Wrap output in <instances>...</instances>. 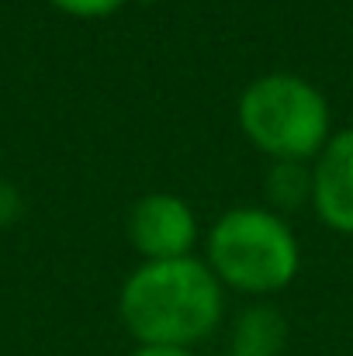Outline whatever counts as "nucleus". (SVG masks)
I'll return each mask as SVG.
<instances>
[{
  "label": "nucleus",
  "instance_id": "f257e3e1",
  "mask_svg": "<svg viewBox=\"0 0 353 356\" xmlns=\"http://www.w3.org/2000/svg\"><path fill=\"white\" fill-rule=\"evenodd\" d=\"M226 287L198 256L142 263L118 291V315L139 346L205 343L222 322Z\"/></svg>",
  "mask_w": 353,
  "mask_h": 356
},
{
  "label": "nucleus",
  "instance_id": "f03ea898",
  "mask_svg": "<svg viewBox=\"0 0 353 356\" xmlns=\"http://www.w3.org/2000/svg\"><path fill=\"white\" fill-rule=\"evenodd\" d=\"M239 128L274 163H308L333 138V115L315 83L295 73H267L242 90Z\"/></svg>",
  "mask_w": 353,
  "mask_h": 356
},
{
  "label": "nucleus",
  "instance_id": "7ed1b4c3",
  "mask_svg": "<svg viewBox=\"0 0 353 356\" xmlns=\"http://www.w3.org/2000/svg\"><path fill=\"white\" fill-rule=\"evenodd\" d=\"M212 273L222 287L263 298L284 291L301 266V245L291 225L270 208H233L208 232Z\"/></svg>",
  "mask_w": 353,
  "mask_h": 356
},
{
  "label": "nucleus",
  "instance_id": "20e7f679",
  "mask_svg": "<svg viewBox=\"0 0 353 356\" xmlns=\"http://www.w3.org/2000/svg\"><path fill=\"white\" fill-rule=\"evenodd\" d=\"M128 242L142 256V263L184 259L198 242V218L180 194H142L128 211Z\"/></svg>",
  "mask_w": 353,
  "mask_h": 356
},
{
  "label": "nucleus",
  "instance_id": "39448f33",
  "mask_svg": "<svg viewBox=\"0 0 353 356\" xmlns=\"http://www.w3.org/2000/svg\"><path fill=\"white\" fill-rule=\"evenodd\" d=\"M312 208L326 229L353 236V128L336 131L315 156Z\"/></svg>",
  "mask_w": 353,
  "mask_h": 356
},
{
  "label": "nucleus",
  "instance_id": "423d86ee",
  "mask_svg": "<svg viewBox=\"0 0 353 356\" xmlns=\"http://www.w3.org/2000/svg\"><path fill=\"white\" fill-rule=\"evenodd\" d=\"M288 343V322L270 305H249L233 325V350L246 356H277Z\"/></svg>",
  "mask_w": 353,
  "mask_h": 356
},
{
  "label": "nucleus",
  "instance_id": "0eeeda50",
  "mask_svg": "<svg viewBox=\"0 0 353 356\" xmlns=\"http://www.w3.org/2000/svg\"><path fill=\"white\" fill-rule=\"evenodd\" d=\"M263 194L270 211H298L312 204V170L305 163H274L263 177Z\"/></svg>",
  "mask_w": 353,
  "mask_h": 356
},
{
  "label": "nucleus",
  "instance_id": "6e6552de",
  "mask_svg": "<svg viewBox=\"0 0 353 356\" xmlns=\"http://www.w3.org/2000/svg\"><path fill=\"white\" fill-rule=\"evenodd\" d=\"M45 3H52L56 10H63V14H70V17L94 21V17H108V14L121 10L128 0H45Z\"/></svg>",
  "mask_w": 353,
  "mask_h": 356
},
{
  "label": "nucleus",
  "instance_id": "1a4fd4ad",
  "mask_svg": "<svg viewBox=\"0 0 353 356\" xmlns=\"http://www.w3.org/2000/svg\"><path fill=\"white\" fill-rule=\"evenodd\" d=\"M17 215H21V194H17V187L0 180V229L14 225Z\"/></svg>",
  "mask_w": 353,
  "mask_h": 356
},
{
  "label": "nucleus",
  "instance_id": "9d476101",
  "mask_svg": "<svg viewBox=\"0 0 353 356\" xmlns=\"http://www.w3.org/2000/svg\"><path fill=\"white\" fill-rule=\"evenodd\" d=\"M128 356H194L191 350H180V346H139L135 353Z\"/></svg>",
  "mask_w": 353,
  "mask_h": 356
},
{
  "label": "nucleus",
  "instance_id": "9b49d317",
  "mask_svg": "<svg viewBox=\"0 0 353 356\" xmlns=\"http://www.w3.org/2000/svg\"><path fill=\"white\" fill-rule=\"evenodd\" d=\"M226 356H246V353H235V350H229V353H226Z\"/></svg>",
  "mask_w": 353,
  "mask_h": 356
},
{
  "label": "nucleus",
  "instance_id": "f8f14e48",
  "mask_svg": "<svg viewBox=\"0 0 353 356\" xmlns=\"http://www.w3.org/2000/svg\"><path fill=\"white\" fill-rule=\"evenodd\" d=\"M139 3H149V0H139Z\"/></svg>",
  "mask_w": 353,
  "mask_h": 356
}]
</instances>
